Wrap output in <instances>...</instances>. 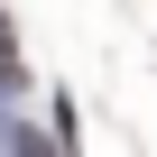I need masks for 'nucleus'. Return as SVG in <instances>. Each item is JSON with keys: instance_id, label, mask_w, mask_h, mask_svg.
Instances as JSON below:
<instances>
[]
</instances>
